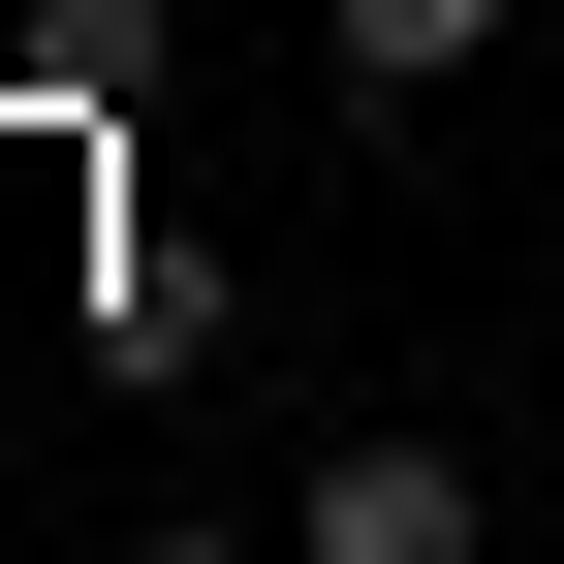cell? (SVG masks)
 Segmentation results:
<instances>
[{"label": "cell", "instance_id": "obj_1", "mask_svg": "<svg viewBox=\"0 0 564 564\" xmlns=\"http://www.w3.org/2000/svg\"><path fill=\"white\" fill-rule=\"evenodd\" d=\"M282 564H502V470H470V440H314Z\"/></svg>", "mask_w": 564, "mask_h": 564}, {"label": "cell", "instance_id": "obj_2", "mask_svg": "<svg viewBox=\"0 0 564 564\" xmlns=\"http://www.w3.org/2000/svg\"><path fill=\"white\" fill-rule=\"evenodd\" d=\"M0 95H32V126H126V95H188V0H32V32H0Z\"/></svg>", "mask_w": 564, "mask_h": 564}, {"label": "cell", "instance_id": "obj_3", "mask_svg": "<svg viewBox=\"0 0 564 564\" xmlns=\"http://www.w3.org/2000/svg\"><path fill=\"white\" fill-rule=\"evenodd\" d=\"M345 32V95H470V63H502V0H314Z\"/></svg>", "mask_w": 564, "mask_h": 564}, {"label": "cell", "instance_id": "obj_4", "mask_svg": "<svg viewBox=\"0 0 564 564\" xmlns=\"http://www.w3.org/2000/svg\"><path fill=\"white\" fill-rule=\"evenodd\" d=\"M126 564H251V502H158V533H126Z\"/></svg>", "mask_w": 564, "mask_h": 564}]
</instances>
